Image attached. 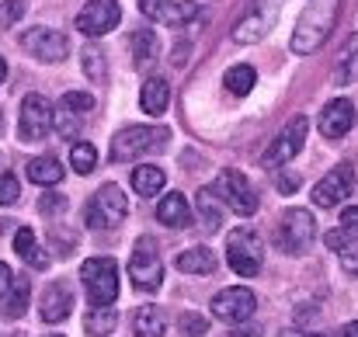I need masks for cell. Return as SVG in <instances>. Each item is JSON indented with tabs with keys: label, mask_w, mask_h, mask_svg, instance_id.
<instances>
[{
	"label": "cell",
	"mask_w": 358,
	"mask_h": 337,
	"mask_svg": "<svg viewBox=\"0 0 358 337\" xmlns=\"http://www.w3.org/2000/svg\"><path fill=\"white\" fill-rule=\"evenodd\" d=\"M223 84H227V91H230V94L243 98V94H250V91H254V84H257V73H254V66L240 63V66H230V70H227Z\"/></svg>",
	"instance_id": "obj_30"
},
{
	"label": "cell",
	"mask_w": 358,
	"mask_h": 337,
	"mask_svg": "<svg viewBox=\"0 0 358 337\" xmlns=\"http://www.w3.org/2000/svg\"><path fill=\"white\" fill-rule=\"evenodd\" d=\"M352 125H355V105L348 98H334L324 105V112H320V136L324 139H341L352 132Z\"/></svg>",
	"instance_id": "obj_15"
},
{
	"label": "cell",
	"mask_w": 358,
	"mask_h": 337,
	"mask_svg": "<svg viewBox=\"0 0 358 337\" xmlns=\"http://www.w3.org/2000/svg\"><path fill=\"white\" fill-rule=\"evenodd\" d=\"M157 220L164 226H171V229H185V226L192 223V206H188V199H185L181 192L164 195V199L157 202Z\"/></svg>",
	"instance_id": "obj_19"
},
{
	"label": "cell",
	"mask_w": 358,
	"mask_h": 337,
	"mask_svg": "<svg viewBox=\"0 0 358 337\" xmlns=\"http://www.w3.org/2000/svg\"><path fill=\"white\" fill-rule=\"evenodd\" d=\"M157 52H160V42H157V35L153 31H136L132 35V56H136V63L143 66V63H153L157 59Z\"/></svg>",
	"instance_id": "obj_31"
},
{
	"label": "cell",
	"mask_w": 358,
	"mask_h": 337,
	"mask_svg": "<svg viewBox=\"0 0 358 337\" xmlns=\"http://www.w3.org/2000/svg\"><path fill=\"white\" fill-rule=\"evenodd\" d=\"M341 229H345V233H352V236L358 240V209L355 206H348V209L341 213Z\"/></svg>",
	"instance_id": "obj_39"
},
{
	"label": "cell",
	"mask_w": 358,
	"mask_h": 337,
	"mask_svg": "<svg viewBox=\"0 0 358 337\" xmlns=\"http://www.w3.org/2000/svg\"><path fill=\"white\" fill-rule=\"evenodd\" d=\"M52 125H56V112H52L49 98H42V94H28V98L21 101V122H17V132H21L24 143H38V139H45V136L52 132Z\"/></svg>",
	"instance_id": "obj_10"
},
{
	"label": "cell",
	"mask_w": 358,
	"mask_h": 337,
	"mask_svg": "<svg viewBox=\"0 0 358 337\" xmlns=\"http://www.w3.org/2000/svg\"><path fill=\"white\" fill-rule=\"evenodd\" d=\"M21 199V185L14 174H0V206H17Z\"/></svg>",
	"instance_id": "obj_35"
},
{
	"label": "cell",
	"mask_w": 358,
	"mask_h": 337,
	"mask_svg": "<svg viewBox=\"0 0 358 337\" xmlns=\"http://www.w3.org/2000/svg\"><path fill=\"white\" fill-rule=\"evenodd\" d=\"M313 236H317V220H313L310 209H285V213L278 216L275 247H278L282 254H292V257L306 254L310 243H313Z\"/></svg>",
	"instance_id": "obj_3"
},
{
	"label": "cell",
	"mask_w": 358,
	"mask_h": 337,
	"mask_svg": "<svg viewBox=\"0 0 358 337\" xmlns=\"http://www.w3.org/2000/svg\"><path fill=\"white\" fill-rule=\"evenodd\" d=\"M125 216H129V199H125V192H122L119 185H101L91 195L87 209H84V220H87V226H94V229H112Z\"/></svg>",
	"instance_id": "obj_6"
},
{
	"label": "cell",
	"mask_w": 358,
	"mask_h": 337,
	"mask_svg": "<svg viewBox=\"0 0 358 337\" xmlns=\"http://www.w3.org/2000/svg\"><path fill=\"white\" fill-rule=\"evenodd\" d=\"M164 185H167V174H164L157 164H139V167L132 171V192H136V195H143V199L160 195V192H164Z\"/></svg>",
	"instance_id": "obj_21"
},
{
	"label": "cell",
	"mask_w": 358,
	"mask_h": 337,
	"mask_svg": "<svg viewBox=\"0 0 358 337\" xmlns=\"http://www.w3.org/2000/svg\"><path fill=\"white\" fill-rule=\"evenodd\" d=\"M10 282H14V275H10V268L0 261V299L7 296V289H10Z\"/></svg>",
	"instance_id": "obj_43"
},
{
	"label": "cell",
	"mask_w": 358,
	"mask_h": 337,
	"mask_svg": "<svg viewBox=\"0 0 358 337\" xmlns=\"http://www.w3.org/2000/svg\"><path fill=\"white\" fill-rule=\"evenodd\" d=\"M70 164H73V171L77 174H91L94 167H98V150L91 146V143H73V150H70Z\"/></svg>",
	"instance_id": "obj_32"
},
{
	"label": "cell",
	"mask_w": 358,
	"mask_h": 337,
	"mask_svg": "<svg viewBox=\"0 0 358 337\" xmlns=\"http://www.w3.org/2000/svg\"><path fill=\"white\" fill-rule=\"evenodd\" d=\"M209 331V320L206 317H195V313H185L181 317V334L185 337H199V334H206Z\"/></svg>",
	"instance_id": "obj_36"
},
{
	"label": "cell",
	"mask_w": 358,
	"mask_h": 337,
	"mask_svg": "<svg viewBox=\"0 0 358 337\" xmlns=\"http://www.w3.org/2000/svg\"><path fill=\"white\" fill-rule=\"evenodd\" d=\"M38 209H42L45 216L63 213V209H66V199H63V195H56V192H45V195H42V202H38Z\"/></svg>",
	"instance_id": "obj_37"
},
{
	"label": "cell",
	"mask_w": 358,
	"mask_h": 337,
	"mask_svg": "<svg viewBox=\"0 0 358 337\" xmlns=\"http://www.w3.org/2000/svg\"><path fill=\"white\" fill-rule=\"evenodd\" d=\"M227 261L240 278H254L264 264V247L257 240V233L250 226H240L227 236Z\"/></svg>",
	"instance_id": "obj_5"
},
{
	"label": "cell",
	"mask_w": 358,
	"mask_h": 337,
	"mask_svg": "<svg viewBox=\"0 0 358 337\" xmlns=\"http://www.w3.org/2000/svg\"><path fill=\"white\" fill-rule=\"evenodd\" d=\"M216 254L209 250V247H188V250H181L178 254V268L185 271V275H213L216 271Z\"/></svg>",
	"instance_id": "obj_22"
},
{
	"label": "cell",
	"mask_w": 358,
	"mask_h": 337,
	"mask_svg": "<svg viewBox=\"0 0 358 337\" xmlns=\"http://www.w3.org/2000/svg\"><path fill=\"white\" fill-rule=\"evenodd\" d=\"M352 192H355V167H352V164H338L334 171H327V174L313 185L310 199H313V206H320V209H334V206H341L345 199H352Z\"/></svg>",
	"instance_id": "obj_9"
},
{
	"label": "cell",
	"mask_w": 358,
	"mask_h": 337,
	"mask_svg": "<svg viewBox=\"0 0 358 337\" xmlns=\"http://www.w3.org/2000/svg\"><path fill=\"white\" fill-rule=\"evenodd\" d=\"M334 80H338V87H348L352 80H358V31L345 42V49H341V56H338Z\"/></svg>",
	"instance_id": "obj_26"
},
{
	"label": "cell",
	"mask_w": 358,
	"mask_h": 337,
	"mask_svg": "<svg viewBox=\"0 0 358 337\" xmlns=\"http://www.w3.org/2000/svg\"><path fill=\"white\" fill-rule=\"evenodd\" d=\"M21 14H24V0H7V7H3V14H0V17L10 24V21H17Z\"/></svg>",
	"instance_id": "obj_41"
},
{
	"label": "cell",
	"mask_w": 358,
	"mask_h": 337,
	"mask_svg": "<svg viewBox=\"0 0 358 337\" xmlns=\"http://www.w3.org/2000/svg\"><path fill=\"white\" fill-rule=\"evenodd\" d=\"M28 299H31V282L28 278H14L10 289H7V296H3V313L10 320H17L28 310Z\"/></svg>",
	"instance_id": "obj_29"
},
{
	"label": "cell",
	"mask_w": 358,
	"mask_h": 337,
	"mask_svg": "<svg viewBox=\"0 0 358 337\" xmlns=\"http://www.w3.org/2000/svg\"><path fill=\"white\" fill-rule=\"evenodd\" d=\"M45 337H63V334H45Z\"/></svg>",
	"instance_id": "obj_48"
},
{
	"label": "cell",
	"mask_w": 358,
	"mask_h": 337,
	"mask_svg": "<svg viewBox=\"0 0 358 337\" xmlns=\"http://www.w3.org/2000/svg\"><path fill=\"white\" fill-rule=\"evenodd\" d=\"M164 331H167V320L157 306H143L132 320V334L136 337H164Z\"/></svg>",
	"instance_id": "obj_28"
},
{
	"label": "cell",
	"mask_w": 358,
	"mask_h": 337,
	"mask_svg": "<svg viewBox=\"0 0 358 337\" xmlns=\"http://www.w3.org/2000/svg\"><path fill=\"white\" fill-rule=\"evenodd\" d=\"M338 337H358V320H352V324H345L341 327V334Z\"/></svg>",
	"instance_id": "obj_45"
},
{
	"label": "cell",
	"mask_w": 358,
	"mask_h": 337,
	"mask_svg": "<svg viewBox=\"0 0 358 337\" xmlns=\"http://www.w3.org/2000/svg\"><path fill=\"white\" fill-rule=\"evenodd\" d=\"M24 174H28L31 185H42V188H52V185L63 181V167H59L56 157H35V160H28Z\"/></svg>",
	"instance_id": "obj_25"
},
{
	"label": "cell",
	"mask_w": 358,
	"mask_h": 337,
	"mask_svg": "<svg viewBox=\"0 0 358 337\" xmlns=\"http://www.w3.org/2000/svg\"><path fill=\"white\" fill-rule=\"evenodd\" d=\"M14 250L21 254V261H24V264H31V268H38V271H45V268H49V254L38 247V240H35L31 226H21V229L14 233Z\"/></svg>",
	"instance_id": "obj_20"
},
{
	"label": "cell",
	"mask_w": 358,
	"mask_h": 337,
	"mask_svg": "<svg viewBox=\"0 0 358 337\" xmlns=\"http://www.w3.org/2000/svg\"><path fill=\"white\" fill-rule=\"evenodd\" d=\"M119 21H122V10L115 0H87L84 10L77 14V31L84 38H101V35L115 31Z\"/></svg>",
	"instance_id": "obj_12"
},
{
	"label": "cell",
	"mask_w": 358,
	"mask_h": 337,
	"mask_svg": "<svg viewBox=\"0 0 358 337\" xmlns=\"http://www.w3.org/2000/svg\"><path fill=\"white\" fill-rule=\"evenodd\" d=\"M129 278L136 282L139 292H160L164 285V261L157 254V243L150 236H143L129 257Z\"/></svg>",
	"instance_id": "obj_8"
},
{
	"label": "cell",
	"mask_w": 358,
	"mask_h": 337,
	"mask_svg": "<svg viewBox=\"0 0 358 337\" xmlns=\"http://www.w3.org/2000/svg\"><path fill=\"white\" fill-rule=\"evenodd\" d=\"M227 337H254V334H243V331H234V334H227Z\"/></svg>",
	"instance_id": "obj_47"
},
{
	"label": "cell",
	"mask_w": 358,
	"mask_h": 337,
	"mask_svg": "<svg viewBox=\"0 0 358 337\" xmlns=\"http://www.w3.org/2000/svg\"><path fill=\"white\" fill-rule=\"evenodd\" d=\"M275 185H278V192L292 195V192L299 188V178H296V174H278V178H275Z\"/></svg>",
	"instance_id": "obj_42"
},
{
	"label": "cell",
	"mask_w": 358,
	"mask_h": 337,
	"mask_svg": "<svg viewBox=\"0 0 358 337\" xmlns=\"http://www.w3.org/2000/svg\"><path fill=\"white\" fill-rule=\"evenodd\" d=\"M139 14H146L150 21H160V24H185L199 14V7L192 0H181V3H171V0H139Z\"/></svg>",
	"instance_id": "obj_17"
},
{
	"label": "cell",
	"mask_w": 358,
	"mask_h": 337,
	"mask_svg": "<svg viewBox=\"0 0 358 337\" xmlns=\"http://www.w3.org/2000/svg\"><path fill=\"white\" fill-rule=\"evenodd\" d=\"M139 101H143V112L146 115H164L167 105H171V84H167L164 77H150V80L143 84Z\"/></svg>",
	"instance_id": "obj_23"
},
{
	"label": "cell",
	"mask_w": 358,
	"mask_h": 337,
	"mask_svg": "<svg viewBox=\"0 0 358 337\" xmlns=\"http://www.w3.org/2000/svg\"><path fill=\"white\" fill-rule=\"evenodd\" d=\"M70 310H73V292H70V285H49L45 289V296H42V320L45 324H59V320H66L70 317Z\"/></svg>",
	"instance_id": "obj_18"
},
{
	"label": "cell",
	"mask_w": 358,
	"mask_h": 337,
	"mask_svg": "<svg viewBox=\"0 0 358 337\" xmlns=\"http://www.w3.org/2000/svg\"><path fill=\"white\" fill-rule=\"evenodd\" d=\"M254 310H257V299H254V292L243 289V285L223 289V292L213 299V317L223 320V324H243V320L254 317Z\"/></svg>",
	"instance_id": "obj_13"
},
{
	"label": "cell",
	"mask_w": 358,
	"mask_h": 337,
	"mask_svg": "<svg viewBox=\"0 0 358 337\" xmlns=\"http://www.w3.org/2000/svg\"><path fill=\"white\" fill-rule=\"evenodd\" d=\"M80 278L94 306H112L119 299V264L112 257H87L80 264Z\"/></svg>",
	"instance_id": "obj_4"
},
{
	"label": "cell",
	"mask_w": 358,
	"mask_h": 337,
	"mask_svg": "<svg viewBox=\"0 0 358 337\" xmlns=\"http://www.w3.org/2000/svg\"><path fill=\"white\" fill-rule=\"evenodd\" d=\"M278 337H324V334H310V331H299V327H289V331H278Z\"/></svg>",
	"instance_id": "obj_44"
},
{
	"label": "cell",
	"mask_w": 358,
	"mask_h": 337,
	"mask_svg": "<svg viewBox=\"0 0 358 337\" xmlns=\"http://www.w3.org/2000/svg\"><path fill=\"white\" fill-rule=\"evenodd\" d=\"M275 24V3H268V0H257L254 3V10L234 24V42L240 45H250V42H257L268 28Z\"/></svg>",
	"instance_id": "obj_16"
},
{
	"label": "cell",
	"mask_w": 358,
	"mask_h": 337,
	"mask_svg": "<svg viewBox=\"0 0 358 337\" xmlns=\"http://www.w3.org/2000/svg\"><path fill=\"white\" fill-rule=\"evenodd\" d=\"M306 132H310V118H306V115H292V118L282 125V132L268 143L261 164H264V167H282V164H289L292 157H299V150H303V143H306Z\"/></svg>",
	"instance_id": "obj_7"
},
{
	"label": "cell",
	"mask_w": 358,
	"mask_h": 337,
	"mask_svg": "<svg viewBox=\"0 0 358 337\" xmlns=\"http://www.w3.org/2000/svg\"><path fill=\"white\" fill-rule=\"evenodd\" d=\"M56 129L63 132V136H77V118H73V112H63V115H56Z\"/></svg>",
	"instance_id": "obj_38"
},
{
	"label": "cell",
	"mask_w": 358,
	"mask_h": 337,
	"mask_svg": "<svg viewBox=\"0 0 358 337\" xmlns=\"http://www.w3.org/2000/svg\"><path fill=\"white\" fill-rule=\"evenodd\" d=\"M3 77H7V63H3V56H0V84H3Z\"/></svg>",
	"instance_id": "obj_46"
},
{
	"label": "cell",
	"mask_w": 358,
	"mask_h": 337,
	"mask_svg": "<svg viewBox=\"0 0 358 337\" xmlns=\"http://www.w3.org/2000/svg\"><path fill=\"white\" fill-rule=\"evenodd\" d=\"M167 143H171V129L167 125H129L112 139L108 157H112V164H129V160L160 153Z\"/></svg>",
	"instance_id": "obj_2"
},
{
	"label": "cell",
	"mask_w": 358,
	"mask_h": 337,
	"mask_svg": "<svg viewBox=\"0 0 358 337\" xmlns=\"http://www.w3.org/2000/svg\"><path fill=\"white\" fill-rule=\"evenodd\" d=\"M59 108H63V112H73V115H87L94 108V98H91L87 91H66V94L59 98Z\"/></svg>",
	"instance_id": "obj_33"
},
{
	"label": "cell",
	"mask_w": 358,
	"mask_h": 337,
	"mask_svg": "<svg viewBox=\"0 0 358 337\" xmlns=\"http://www.w3.org/2000/svg\"><path fill=\"white\" fill-rule=\"evenodd\" d=\"M213 192L223 199L227 209H234L237 216H254L257 213V195L250 188V181L240 174V171H223L213 185Z\"/></svg>",
	"instance_id": "obj_11"
},
{
	"label": "cell",
	"mask_w": 358,
	"mask_h": 337,
	"mask_svg": "<svg viewBox=\"0 0 358 337\" xmlns=\"http://www.w3.org/2000/svg\"><path fill=\"white\" fill-rule=\"evenodd\" d=\"M223 213H227V206H223V199L213 192V188H202L199 192V223L206 233H216L220 226H223Z\"/></svg>",
	"instance_id": "obj_24"
},
{
	"label": "cell",
	"mask_w": 358,
	"mask_h": 337,
	"mask_svg": "<svg viewBox=\"0 0 358 337\" xmlns=\"http://www.w3.org/2000/svg\"><path fill=\"white\" fill-rule=\"evenodd\" d=\"M84 73H87L94 84L105 80V52H101L98 45H87V49H84Z\"/></svg>",
	"instance_id": "obj_34"
},
{
	"label": "cell",
	"mask_w": 358,
	"mask_h": 337,
	"mask_svg": "<svg viewBox=\"0 0 358 337\" xmlns=\"http://www.w3.org/2000/svg\"><path fill=\"white\" fill-rule=\"evenodd\" d=\"M21 45H24L35 59H42V63H59V59L70 52L66 35L56 31V28H31V31L21 35Z\"/></svg>",
	"instance_id": "obj_14"
},
{
	"label": "cell",
	"mask_w": 358,
	"mask_h": 337,
	"mask_svg": "<svg viewBox=\"0 0 358 337\" xmlns=\"http://www.w3.org/2000/svg\"><path fill=\"white\" fill-rule=\"evenodd\" d=\"M338 14H341V0H310V7L299 14V21L292 28V52L296 56L317 52L331 38Z\"/></svg>",
	"instance_id": "obj_1"
},
{
	"label": "cell",
	"mask_w": 358,
	"mask_h": 337,
	"mask_svg": "<svg viewBox=\"0 0 358 337\" xmlns=\"http://www.w3.org/2000/svg\"><path fill=\"white\" fill-rule=\"evenodd\" d=\"M115 324H119V310H112V306H94L84 317V331L91 337H108L115 331Z\"/></svg>",
	"instance_id": "obj_27"
},
{
	"label": "cell",
	"mask_w": 358,
	"mask_h": 337,
	"mask_svg": "<svg viewBox=\"0 0 358 337\" xmlns=\"http://www.w3.org/2000/svg\"><path fill=\"white\" fill-rule=\"evenodd\" d=\"M341 264H345L352 275H358V240L355 243H348V247L341 250Z\"/></svg>",
	"instance_id": "obj_40"
}]
</instances>
